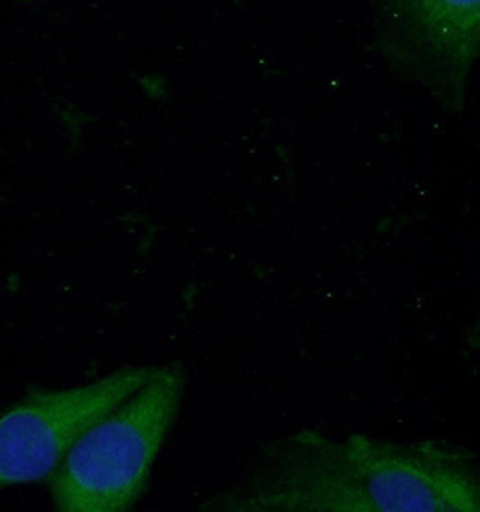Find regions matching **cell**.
I'll use <instances>...</instances> for the list:
<instances>
[{
	"mask_svg": "<svg viewBox=\"0 0 480 512\" xmlns=\"http://www.w3.org/2000/svg\"><path fill=\"white\" fill-rule=\"evenodd\" d=\"M211 512H480V457L445 441L301 430L261 453Z\"/></svg>",
	"mask_w": 480,
	"mask_h": 512,
	"instance_id": "obj_1",
	"label": "cell"
},
{
	"mask_svg": "<svg viewBox=\"0 0 480 512\" xmlns=\"http://www.w3.org/2000/svg\"><path fill=\"white\" fill-rule=\"evenodd\" d=\"M186 371L162 365L152 380L94 424L47 478L60 512H123L146 493L153 464L186 394Z\"/></svg>",
	"mask_w": 480,
	"mask_h": 512,
	"instance_id": "obj_2",
	"label": "cell"
},
{
	"mask_svg": "<svg viewBox=\"0 0 480 512\" xmlns=\"http://www.w3.org/2000/svg\"><path fill=\"white\" fill-rule=\"evenodd\" d=\"M367 2L378 58L445 114H461L480 58V0Z\"/></svg>",
	"mask_w": 480,
	"mask_h": 512,
	"instance_id": "obj_3",
	"label": "cell"
},
{
	"mask_svg": "<svg viewBox=\"0 0 480 512\" xmlns=\"http://www.w3.org/2000/svg\"><path fill=\"white\" fill-rule=\"evenodd\" d=\"M155 371L135 365L72 389L31 390L2 415V487L47 482L74 444L152 380Z\"/></svg>",
	"mask_w": 480,
	"mask_h": 512,
	"instance_id": "obj_4",
	"label": "cell"
}]
</instances>
